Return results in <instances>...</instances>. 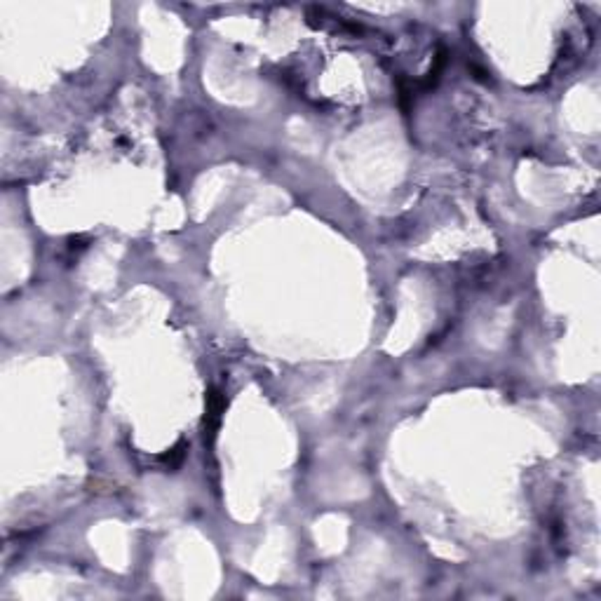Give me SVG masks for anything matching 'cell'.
<instances>
[{
  "mask_svg": "<svg viewBox=\"0 0 601 601\" xmlns=\"http://www.w3.org/2000/svg\"><path fill=\"white\" fill-rule=\"evenodd\" d=\"M221 411H223V397L216 390H211L209 397H207V416H204V428H207L209 437H214L216 434V425H219Z\"/></svg>",
  "mask_w": 601,
  "mask_h": 601,
  "instance_id": "cell-1",
  "label": "cell"
}]
</instances>
